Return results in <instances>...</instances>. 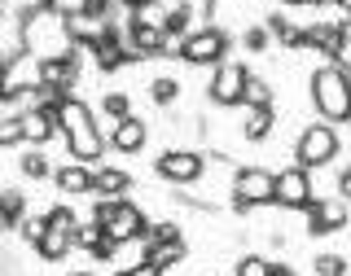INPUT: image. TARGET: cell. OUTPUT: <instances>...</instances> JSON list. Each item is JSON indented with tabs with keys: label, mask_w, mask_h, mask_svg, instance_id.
Instances as JSON below:
<instances>
[{
	"label": "cell",
	"mask_w": 351,
	"mask_h": 276,
	"mask_svg": "<svg viewBox=\"0 0 351 276\" xmlns=\"http://www.w3.org/2000/svg\"><path fill=\"white\" fill-rule=\"evenodd\" d=\"M145 140H149V123H145V118H136V114L110 127V149H119V153H141V149H145Z\"/></svg>",
	"instance_id": "cell-14"
},
{
	"label": "cell",
	"mask_w": 351,
	"mask_h": 276,
	"mask_svg": "<svg viewBox=\"0 0 351 276\" xmlns=\"http://www.w3.org/2000/svg\"><path fill=\"white\" fill-rule=\"evenodd\" d=\"M114 276H162V272L154 268V263H136V268H119Z\"/></svg>",
	"instance_id": "cell-36"
},
{
	"label": "cell",
	"mask_w": 351,
	"mask_h": 276,
	"mask_svg": "<svg viewBox=\"0 0 351 276\" xmlns=\"http://www.w3.org/2000/svg\"><path fill=\"white\" fill-rule=\"evenodd\" d=\"M18 233H22V241H27L31 250H36L40 241H44V233H49V215H27V219H22V228H18Z\"/></svg>",
	"instance_id": "cell-30"
},
{
	"label": "cell",
	"mask_w": 351,
	"mask_h": 276,
	"mask_svg": "<svg viewBox=\"0 0 351 276\" xmlns=\"http://www.w3.org/2000/svg\"><path fill=\"white\" fill-rule=\"evenodd\" d=\"M329 5H338V9H343V14L351 18V0H329Z\"/></svg>",
	"instance_id": "cell-42"
},
{
	"label": "cell",
	"mask_w": 351,
	"mask_h": 276,
	"mask_svg": "<svg viewBox=\"0 0 351 276\" xmlns=\"http://www.w3.org/2000/svg\"><path fill=\"white\" fill-rule=\"evenodd\" d=\"M338 197L351 202V167H343V175H338Z\"/></svg>",
	"instance_id": "cell-38"
},
{
	"label": "cell",
	"mask_w": 351,
	"mask_h": 276,
	"mask_svg": "<svg viewBox=\"0 0 351 276\" xmlns=\"http://www.w3.org/2000/svg\"><path fill=\"white\" fill-rule=\"evenodd\" d=\"M49 215V233H44V241L36 246V255L44 259V263H58V259H66L75 250V241H80V215L71 211V206H53V211H44Z\"/></svg>",
	"instance_id": "cell-5"
},
{
	"label": "cell",
	"mask_w": 351,
	"mask_h": 276,
	"mask_svg": "<svg viewBox=\"0 0 351 276\" xmlns=\"http://www.w3.org/2000/svg\"><path fill=\"white\" fill-rule=\"evenodd\" d=\"M180 224L176 219H158V224H149V233H145V246H162V241H180Z\"/></svg>",
	"instance_id": "cell-29"
},
{
	"label": "cell",
	"mask_w": 351,
	"mask_h": 276,
	"mask_svg": "<svg viewBox=\"0 0 351 276\" xmlns=\"http://www.w3.org/2000/svg\"><path fill=\"white\" fill-rule=\"evenodd\" d=\"M101 228H106V237H110V241H119V246H128V241H145V233H149V219H145V211H141L136 202H128V197H119L114 215H110Z\"/></svg>",
	"instance_id": "cell-10"
},
{
	"label": "cell",
	"mask_w": 351,
	"mask_h": 276,
	"mask_svg": "<svg viewBox=\"0 0 351 276\" xmlns=\"http://www.w3.org/2000/svg\"><path fill=\"white\" fill-rule=\"evenodd\" d=\"M80 71H84L80 49H71V53H62V58H40L36 79H40L44 88H62V92H75V84H80Z\"/></svg>",
	"instance_id": "cell-11"
},
{
	"label": "cell",
	"mask_w": 351,
	"mask_h": 276,
	"mask_svg": "<svg viewBox=\"0 0 351 276\" xmlns=\"http://www.w3.org/2000/svg\"><path fill=\"white\" fill-rule=\"evenodd\" d=\"M18 167H22V175H27V180H49V175H58L49 167V158H44V149H27L18 158Z\"/></svg>",
	"instance_id": "cell-25"
},
{
	"label": "cell",
	"mask_w": 351,
	"mask_h": 276,
	"mask_svg": "<svg viewBox=\"0 0 351 276\" xmlns=\"http://www.w3.org/2000/svg\"><path fill=\"white\" fill-rule=\"evenodd\" d=\"M237 276H272V259H263V255H241V259H237Z\"/></svg>",
	"instance_id": "cell-33"
},
{
	"label": "cell",
	"mask_w": 351,
	"mask_h": 276,
	"mask_svg": "<svg viewBox=\"0 0 351 276\" xmlns=\"http://www.w3.org/2000/svg\"><path fill=\"white\" fill-rule=\"evenodd\" d=\"M316 202V189H312V171L307 167H281L277 171V197H272V206H285V211H307V206Z\"/></svg>",
	"instance_id": "cell-9"
},
{
	"label": "cell",
	"mask_w": 351,
	"mask_h": 276,
	"mask_svg": "<svg viewBox=\"0 0 351 276\" xmlns=\"http://www.w3.org/2000/svg\"><path fill=\"white\" fill-rule=\"evenodd\" d=\"M334 66H343V71L351 75V40H343V44H338V53H334Z\"/></svg>",
	"instance_id": "cell-37"
},
{
	"label": "cell",
	"mask_w": 351,
	"mask_h": 276,
	"mask_svg": "<svg viewBox=\"0 0 351 276\" xmlns=\"http://www.w3.org/2000/svg\"><path fill=\"white\" fill-rule=\"evenodd\" d=\"M241 44H246V53H263L272 44V31L268 27H246L241 31Z\"/></svg>",
	"instance_id": "cell-35"
},
{
	"label": "cell",
	"mask_w": 351,
	"mask_h": 276,
	"mask_svg": "<svg viewBox=\"0 0 351 276\" xmlns=\"http://www.w3.org/2000/svg\"><path fill=\"white\" fill-rule=\"evenodd\" d=\"M312 105L325 123H351V75L343 66L325 62L312 71Z\"/></svg>",
	"instance_id": "cell-2"
},
{
	"label": "cell",
	"mask_w": 351,
	"mask_h": 276,
	"mask_svg": "<svg viewBox=\"0 0 351 276\" xmlns=\"http://www.w3.org/2000/svg\"><path fill=\"white\" fill-rule=\"evenodd\" d=\"M338 36H343V40H351V18H338Z\"/></svg>",
	"instance_id": "cell-41"
},
{
	"label": "cell",
	"mask_w": 351,
	"mask_h": 276,
	"mask_svg": "<svg viewBox=\"0 0 351 276\" xmlns=\"http://www.w3.org/2000/svg\"><path fill=\"white\" fill-rule=\"evenodd\" d=\"M22 127H27V145H36V149L44 145V140H53V131H62L58 127V110H49V105L36 110V114H27Z\"/></svg>",
	"instance_id": "cell-17"
},
{
	"label": "cell",
	"mask_w": 351,
	"mask_h": 276,
	"mask_svg": "<svg viewBox=\"0 0 351 276\" xmlns=\"http://www.w3.org/2000/svg\"><path fill=\"white\" fill-rule=\"evenodd\" d=\"M272 123H277V114H272V110H250L246 123H241V136H246L250 145H259V140H268Z\"/></svg>",
	"instance_id": "cell-22"
},
{
	"label": "cell",
	"mask_w": 351,
	"mask_h": 276,
	"mask_svg": "<svg viewBox=\"0 0 351 276\" xmlns=\"http://www.w3.org/2000/svg\"><path fill=\"white\" fill-rule=\"evenodd\" d=\"M338 44H343V36H338V22H312V27H307V49L325 53L329 62H334Z\"/></svg>",
	"instance_id": "cell-19"
},
{
	"label": "cell",
	"mask_w": 351,
	"mask_h": 276,
	"mask_svg": "<svg viewBox=\"0 0 351 276\" xmlns=\"http://www.w3.org/2000/svg\"><path fill=\"white\" fill-rule=\"evenodd\" d=\"M246 105H250V110H272V84L259 79V75H250V84H246Z\"/></svg>",
	"instance_id": "cell-27"
},
{
	"label": "cell",
	"mask_w": 351,
	"mask_h": 276,
	"mask_svg": "<svg viewBox=\"0 0 351 276\" xmlns=\"http://www.w3.org/2000/svg\"><path fill=\"white\" fill-rule=\"evenodd\" d=\"M228 31L224 27H197L189 40H184V49H180V62H189V66H219V62H228Z\"/></svg>",
	"instance_id": "cell-7"
},
{
	"label": "cell",
	"mask_w": 351,
	"mask_h": 276,
	"mask_svg": "<svg viewBox=\"0 0 351 276\" xmlns=\"http://www.w3.org/2000/svg\"><path fill=\"white\" fill-rule=\"evenodd\" d=\"M93 180H97V171L88 167V162H62L58 175H53V184H58V193H71V197H80V193H93Z\"/></svg>",
	"instance_id": "cell-15"
},
{
	"label": "cell",
	"mask_w": 351,
	"mask_h": 276,
	"mask_svg": "<svg viewBox=\"0 0 351 276\" xmlns=\"http://www.w3.org/2000/svg\"><path fill=\"white\" fill-rule=\"evenodd\" d=\"M101 114L110 118V127L123 123V118H132V101H128V92H119V88H114V92H106V97H101Z\"/></svg>",
	"instance_id": "cell-26"
},
{
	"label": "cell",
	"mask_w": 351,
	"mask_h": 276,
	"mask_svg": "<svg viewBox=\"0 0 351 276\" xmlns=\"http://www.w3.org/2000/svg\"><path fill=\"white\" fill-rule=\"evenodd\" d=\"M272 276H299V272H294L290 263H272Z\"/></svg>",
	"instance_id": "cell-40"
},
{
	"label": "cell",
	"mask_w": 351,
	"mask_h": 276,
	"mask_svg": "<svg viewBox=\"0 0 351 276\" xmlns=\"http://www.w3.org/2000/svg\"><path fill=\"white\" fill-rule=\"evenodd\" d=\"M347 202L343 197H316L312 206H307V233L312 237H334L347 228Z\"/></svg>",
	"instance_id": "cell-12"
},
{
	"label": "cell",
	"mask_w": 351,
	"mask_h": 276,
	"mask_svg": "<svg viewBox=\"0 0 351 276\" xmlns=\"http://www.w3.org/2000/svg\"><path fill=\"white\" fill-rule=\"evenodd\" d=\"M285 9H299V5H312V0H281Z\"/></svg>",
	"instance_id": "cell-43"
},
{
	"label": "cell",
	"mask_w": 351,
	"mask_h": 276,
	"mask_svg": "<svg viewBox=\"0 0 351 276\" xmlns=\"http://www.w3.org/2000/svg\"><path fill=\"white\" fill-rule=\"evenodd\" d=\"M154 167H158V175H162L167 184H176V189H189V184L202 180L206 158H202L197 149H162Z\"/></svg>",
	"instance_id": "cell-8"
},
{
	"label": "cell",
	"mask_w": 351,
	"mask_h": 276,
	"mask_svg": "<svg viewBox=\"0 0 351 276\" xmlns=\"http://www.w3.org/2000/svg\"><path fill=\"white\" fill-rule=\"evenodd\" d=\"M149 101L154 105H176L180 101V79H176V75H154L149 79Z\"/></svg>",
	"instance_id": "cell-23"
},
{
	"label": "cell",
	"mask_w": 351,
	"mask_h": 276,
	"mask_svg": "<svg viewBox=\"0 0 351 276\" xmlns=\"http://www.w3.org/2000/svg\"><path fill=\"white\" fill-rule=\"evenodd\" d=\"M128 189H132V175L123 171V167H97V180H93V193L97 197H128Z\"/></svg>",
	"instance_id": "cell-18"
},
{
	"label": "cell",
	"mask_w": 351,
	"mask_h": 276,
	"mask_svg": "<svg viewBox=\"0 0 351 276\" xmlns=\"http://www.w3.org/2000/svg\"><path fill=\"white\" fill-rule=\"evenodd\" d=\"M49 14H58V18H75V14H88V5L93 0H40Z\"/></svg>",
	"instance_id": "cell-32"
},
{
	"label": "cell",
	"mask_w": 351,
	"mask_h": 276,
	"mask_svg": "<svg viewBox=\"0 0 351 276\" xmlns=\"http://www.w3.org/2000/svg\"><path fill=\"white\" fill-rule=\"evenodd\" d=\"M110 27H114V22H110V18H97V14L66 18V36H71V44H75V49H88V53H93L97 44L110 36Z\"/></svg>",
	"instance_id": "cell-13"
},
{
	"label": "cell",
	"mask_w": 351,
	"mask_h": 276,
	"mask_svg": "<svg viewBox=\"0 0 351 276\" xmlns=\"http://www.w3.org/2000/svg\"><path fill=\"white\" fill-rule=\"evenodd\" d=\"M246 84H250V71L241 62H219L211 84H206V101L219 105V110H233V105H246Z\"/></svg>",
	"instance_id": "cell-6"
},
{
	"label": "cell",
	"mask_w": 351,
	"mask_h": 276,
	"mask_svg": "<svg viewBox=\"0 0 351 276\" xmlns=\"http://www.w3.org/2000/svg\"><path fill=\"white\" fill-rule=\"evenodd\" d=\"M338 149H343V140H338V127L325 123V118H316V123H307L299 131V145H294V162L307 171L316 167H329V162L338 158Z\"/></svg>",
	"instance_id": "cell-3"
},
{
	"label": "cell",
	"mask_w": 351,
	"mask_h": 276,
	"mask_svg": "<svg viewBox=\"0 0 351 276\" xmlns=\"http://www.w3.org/2000/svg\"><path fill=\"white\" fill-rule=\"evenodd\" d=\"M0 219H5V228H22V219H27V197L18 189H5V197H0Z\"/></svg>",
	"instance_id": "cell-24"
},
{
	"label": "cell",
	"mask_w": 351,
	"mask_h": 276,
	"mask_svg": "<svg viewBox=\"0 0 351 276\" xmlns=\"http://www.w3.org/2000/svg\"><path fill=\"white\" fill-rule=\"evenodd\" d=\"M154 5H158V0H123L128 14H145V9H154Z\"/></svg>",
	"instance_id": "cell-39"
},
{
	"label": "cell",
	"mask_w": 351,
	"mask_h": 276,
	"mask_svg": "<svg viewBox=\"0 0 351 276\" xmlns=\"http://www.w3.org/2000/svg\"><path fill=\"white\" fill-rule=\"evenodd\" d=\"M106 241V228L97 224V219H88V224L80 228V241H75V250H88V255H97V246Z\"/></svg>",
	"instance_id": "cell-31"
},
{
	"label": "cell",
	"mask_w": 351,
	"mask_h": 276,
	"mask_svg": "<svg viewBox=\"0 0 351 276\" xmlns=\"http://www.w3.org/2000/svg\"><path fill=\"white\" fill-rule=\"evenodd\" d=\"M277 197V171L268 167H237L233 171V211L250 215L255 206H268Z\"/></svg>",
	"instance_id": "cell-4"
},
{
	"label": "cell",
	"mask_w": 351,
	"mask_h": 276,
	"mask_svg": "<svg viewBox=\"0 0 351 276\" xmlns=\"http://www.w3.org/2000/svg\"><path fill=\"white\" fill-rule=\"evenodd\" d=\"M71 276H93V272H71Z\"/></svg>",
	"instance_id": "cell-44"
},
{
	"label": "cell",
	"mask_w": 351,
	"mask_h": 276,
	"mask_svg": "<svg viewBox=\"0 0 351 276\" xmlns=\"http://www.w3.org/2000/svg\"><path fill=\"white\" fill-rule=\"evenodd\" d=\"M312 272L316 276H347V259L338 255V250H325V255L312 259Z\"/></svg>",
	"instance_id": "cell-28"
},
{
	"label": "cell",
	"mask_w": 351,
	"mask_h": 276,
	"mask_svg": "<svg viewBox=\"0 0 351 276\" xmlns=\"http://www.w3.org/2000/svg\"><path fill=\"white\" fill-rule=\"evenodd\" d=\"M184 255H189L184 237H180V241H162V246H145V263H154L158 272L176 268V263H184Z\"/></svg>",
	"instance_id": "cell-21"
},
{
	"label": "cell",
	"mask_w": 351,
	"mask_h": 276,
	"mask_svg": "<svg viewBox=\"0 0 351 276\" xmlns=\"http://www.w3.org/2000/svg\"><path fill=\"white\" fill-rule=\"evenodd\" d=\"M162 31L176 40H189L193 36V0H171L162 9Z\"/></svg>",
	"instance_id": "cell-16"
},
{
	"label": "cell",
	"mask_w": 351,
	"mask_h": 276,
	"mask_svg": "<svg viewBox=\"0 0 351 276\" xmlns=\"http://www.w3.org/2000/svg\"><path fill=\"white\" fill-rule=\"evenodd\" d=\"M58 127H62V140H66V149H71V158L75 162H101V153H106V131L97 127V118H93V110H88L80 97H71L62 110H58Z\"/></svg>",
	"instance_id": "cell-1"
},
{
	"label": "cell",
	"mask_w": 351,
	"mask_h": 276,
	"mask_svg": "<svg viewBox=\"0 0 351 276\" xmlns=\"http://www.w3.org/2000/svg\"><path fill=\"white\" fill-rule=\"evenodd\" d=\"M0 145H5V149L27 145V127H22V118H5V123H0Z\"/></svg>",
	"instance_id": "cell-34"
},
{
	"label": "cell",
	"mask_w": 351,
	"mask_h": 276,
	"mask_svg": "<svg viewBox=\"0 0 351 276\" xmlns=\"http://www.w3.org/2000/svg\"><path fill=\"white\" fill-rule=\"evenodd\" d=\"M263 27L272 31V40H281L285 49H307V27H294L285 14H268V22Z\"/></svg>",
	"instance_id": "cell-20"
}]
</instances>
